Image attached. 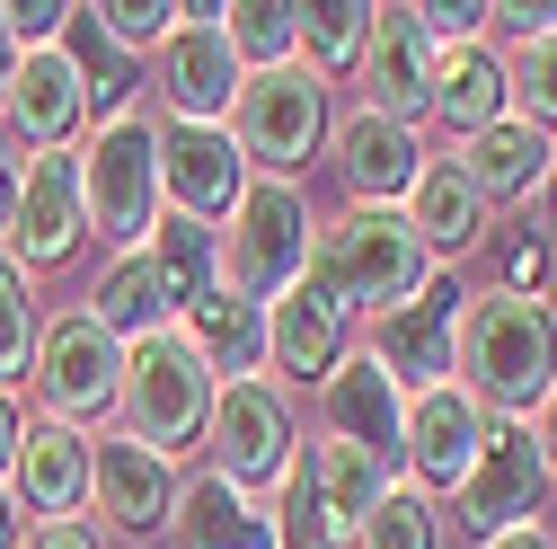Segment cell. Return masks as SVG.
<instances>
[{"label":"cell","mask_w":557,"mask_h":549,"mask_svg":"<svg viewBox=\"0 0 557 549\" xmlns=\"http://www.w3.org/2000/svg\"><path fill=\"white\" fill-rule=\"evenodd\" d=\"M169 549H274V514L248 488H231L222 469H195V478H177Z\"/></svg>","instance_id":"cell-23"},{"label":"cell","mask_w":557,"mask_h":549,"mask_svg":"<svg viewBox=\"0 0 557 549\" xmlns=\"http://www.w3.org/2000/svg\"><path fill=\"white\" fill-rule=\"evenodd\" d=\"M27 426H36V417H27V399H18V390H0V488H10V469H18Z\"/></svg>","instance_id":"cell-38"},{"label":"cell","mask_w":557,"mask_h":549,"mask_svg":"<svg viewBox=\"0 0 557 549\" xmlns=\"http://www.w3.org/2000/svg\"><path fill=\"white\" fill-rule=\"evenodd\" d=\"M10 204H18V160H0V231H10Z\"/></svg>","instance_id":"cell-43"},{"label":"cell","mask_w":557,"mask_h":549,"mask_svg":"<svg viewBox=\"0 0 557 549\" xmlns=\"http://www.w3.org/2000/svg\"><path fill=\"white\" fill-rule=\"evenodd\" d=\"M478 443H486V407L460 381L416 390L407 399V426H398V478L443 505V497H460V478L478 469Z\"/></svg>","instance_id":"cell-12"},{"label":"cell","mask_w":557,"mask_h":549,"mask_svg":"<svg viewBox=\"0 0 557 549\" xmlns=\"http://www.w3.org/2000/svg\"><path fill=\"white\" fill-rule=\"evenodd\" d=\"M327 160H336V178H345V204H407V186L425 178V133H407V124H389V115H336L327 124Z\"/></svg>","instance_id":"cell-18"},{"label":"cell","mask_w":557,"mask_h":549,"mask_svg":"<svg viewBox=\"0 0 557 549\" xmlns=\"http://www.w3.org/2000/svg\"><path fill=\"white\" fill-rule=\"evenodd\" d=\"M540 204H548V222H557V160H548V195H540Z\"/></svg>","instance_id":"cell-44"},{"label":"cell","mask_w":557,"mask_h":549,"mask_svg":"<svg viewBox=\"0 0 557 549\" xmlns=\"http://www.w3.org/2000/svg\"><path fill=\"white\" fill-rule=\"evenodd\" d=\"M222 222H231V231H213V284L222 293H239V302L265 310V302H284L301 274H310L319 213H310V195L293 178H248Z\"/></svg>","instance_id":"cell-3"},{"label":"cell","mask_w":557,"mask_h":549,"mask_svg":"<svg viewBox=\"0 0 557 549\" xmlns=\"http://www.w3.org/2000/svg\"><path fill=\"white\" fill-rule=\"evenodd\" d=\"M363 115H389V124H425L434 115V45L416 27V10H372V36H363Z\"/></svg>","instance_id":"cell-16"},{"label":"cell","mask_w":557,"mask_h":549,"mask_svg":"<svg viewBox=\"0 0 557 549\" xmlns=\"http://www.w3.org/2000/svg\"><path fill=\"white\" fill-rule=\"evenodd\" d=\"M257 169L239 160L231 124H160V213H186L213 231Z\"/></svg>","instance_id":"cell-15"},{"label":"cell","mask_w":557,"mask_h":549,"mask_svg":"<svg viewBox=\"0 0 557 549\" xmlns=\"http://www.w3.org/2000/svg\"><path fill=\"white\" fill-rule=\"evenodd\" d=\"M89 27H98L115 53H160L169 27H177V10H169V0H98Z\"/></svg>","instance_id":"cell-35"},{"label":"cell","mask_w":557,"mask_h":549,"mask_svg":"<svg viewBox=\"0 0 557 549\" xmlns=\"http://www.w3.org/2000/svg\"><path fill=\"white\" fill-rule=\"evenodd\" d=\"M310 478H319V505H327L336 540L355 549V532H363V523H372V505L389 497V461H372V452H355V443L319 435V443H310Z\"/></svg>","instance_id":"cell-28"},{"label":"cell","mask_w":557,"mask_h":549,"mask_svg":"<svg viewBox=\"0 0 557 549\" xmlns=\"http://www.w3.org/2000/svg\"><path fill=\"white\" fill-rule=\"evenodd\" d=\"M213 399H222V381H213V364L186 346V328H160V337H143V346H124L115 407H124V435L151 443L160 461L203 452V435H213Z\"/></svg>","instance_id":"cell-4"},{"label":"cell","mask_w":557,"mask_h":549,"mask_svg":"<svg viewBox=\"0 0 557 549\" xmlns=\"http://www.w3.org/2000/svg\"><path fill=\"white\" fill-rule=\"evenodd\" d=\"M18 532H27V523H18V497L0 488V549H18Z\"/></svg>","instance_id":"cell-42"},{"label":"cell","mask_w":557,"mask_h":549,"mask_svg":"<svg viewBox=\"0 0 557 549\" xmlns=\"http://www.w3.org/2000/svg\"><path fill=\"white\" fill-rule=\"evenodd\" d=\"M451 381L486 407V417L531 426V417H540V399L557 390V310L531 302V293H505V284L469 293Z\"/></svg>","instance_id":"cell-1"},{"label":"cell","mask_w":557,"mask_h":549,"mask_svg":"<svg viewBox=\"0 0 557 549\" xmlns=\"http://www.w3.org/2000/svg\"><path fill=\"white\" fill-rule=\"evenodd\" d=\"M177 328H186V346L213 364V381H257L265 373V310L257 302H239V293H203V302H186L177 310Z\"/></svg>","instance_id":"cell-27"},{"label":"cell","mask_w":557,"mask_h":549,"mask_svg":"<svg viewBox=\"0 0 557 549\" xmlns=\"http://www.w3.org/2000/svg\"><path fill=\"white\" fill-rule=\"evenodd\" d=\"M81 115H89V89H81L72 45H36V53H18L10 98H0V124H10V143H27V160H36V151H72Z\"/></svg>","instance_id":"cell-17"},{"label":"cell","mask_w":557,"mask_h":549,"mask_svg":"<svg viewBox=\"0 0 557 549\" xmlns=\"http://www.w3.org/2000/svg\"><path fill=\"white\" fill-rule=\"evenodd\" d=\"M327 124H336L327 81L301 72V62H274V72H248V89L231 107V143H239V160L257 178H293L301 186V169L327 151Z\"/></svg>","instance_id":"cell-6"},{"label":"cell","mask_w":557,"mask_h":549,"mask_svg":"<svg viewBox=\"0 0 557 549\" xmlns=\"http://www.w3.org/2000/svg\"><path fill=\"white\" fill-rule=\"evenodd\" d=\"M540 284H548V231L540 222H513L505 231V293H531L540 302Z\"/></svg>","instance_id":"cell-36"},{"label":"cell","mask_w":557,"mask_h":549,"mask_svg":"<svg viewBox=\"0 0 557 549\" xmlns=\"http://www.w3.org/2000/svg\"><path fill=\"white\" fill-rule=\"evenodd\" d=\"M143 248H151V266H160V284H169V302H177V310L213 293V231H203V222H186V213H160Z\"/></svg>","instance_id":"cell-30"},{"label":"cell","mask_w":557,"mask_h":549,"mask_svg":"<svg viewBox=\"0 0 557 549\" xmlns=\"http://www.w3.org/2000/svg\"><path fill=\"white\" fill-rule=\"evenodd\" d=\"M89 505H98V532H124V540L169 532V514H177V461H160L151 443H133L124 426L89 435Z\"/></svg>","instance_id":"cell-14"},{"label":"cell","mask_w":557,"mask_h":549,"mask_svg":"<svg viewBox=\"0 0 557 549\" xmlns=\"http://www.w3.org/2000/svg\"><path fill=\"white\" fill-rule=\"evenodd\" d=\"M151 72H160L169 124H231V107H239V89H248V62L231 53L213 0H203V10H177L169 45L151 53Z\"/></svg>","instance_id":"cell-9"},{"label":"cell","mask_w":557,"mask_h":549,"mask_svg":"<svg viewBox=\"0 0 557 549\" xmlns=\"http://www.w3.org/2000/svg\"><path fill=\"white\" fill-rule=\"evenodd\" d=\"M81 240H89L81 151H36V160H18V204H10V231H0V257H18V266L36 274V266H62Z\"/></svg>","instance_id":"cell-13"},{"label":"cell","mask_w":557,"mask_h":549,"mask_svg":"<svg viewBox=\"0 0 557 549\" xmlns=\"http://www.w3.org/2000/svg\"><path fill=\"white\" fill-rule=\"evenodd\" d=\"M548 160H557L548 133H540V124H522V115H505V124L469 133L451 169L469 178V195L486 204V213H513V204H540V195H548Z\"/></svg>","instance_id":"cell-19"},{"label":"cell","mask_w":557,"mask_h":549,"mask_svg":"<svg viewBox=\"0 0 557 549\" xmlns=\"http://www.w3.org/2000/svg\"><path fill=\"white\" fill-rule=\"evenodd\" d=\"M513 115V89H505V53L496 45H443L434 53V124L443 133H486Z\"/></svg>","instance_id":"cell-25"},{"label":"cell","mask_w":557,"mask_h":549,"mask_svg":"<svg viewBox=\"0 0 557 549\" xmlns=\"http://www.w3.org/2000/svg\"><path fill=\"white\" fill-rule=\"evenodd\" d=\"M434 274L443 266L425 257V240L407 231V213H389V204H345V213H327L310 231V274L301 284L327 293L345 319H381V310L416 302Z\"/></svg>","instance_id":"cell-2"},{"label":"cell","mask_w":557,"mask_h":549,"mask_svg":"<svg viewBox=\"0 0 557 549\" xmlns=\"http://www.w3.org/2000/svg\"><path fill=\"white\" fill-rule=\"evenodd\" d=\"M36 399H45V417L53 426H98L107 407H115V390H124V346L89 319V310H53L45 319V337H36Z\"/></svg>","instance_id":"cell-8"},{"label":"cell","mask_w":557,"mask_h":549,"mask_svg":"<svg viewBox=\"0 0 557 549\" xmlns=\"http://www.w3.org/2000/svg\"><path fill=\"white\" fill-rule=\"evenodd\" d=\"M345 364V310L327 302V293H310V284H293L284 302H265V373H274V390H319L327 373Z\"/></svg>","instance_id":"cell-22"},{"label":"cell","mask_w":557,"mask_h":549,"mask_svg":"<svg viewBox=\"0 0 557 549\" xmlns=\"http://www.w3.org/2000/svg\"><path fill=\"white\" fill-rule=\"evenodd\" d=\"M293 399L274 390L265 373L257 381H222V399H213V435H203V469H222L231 488H274V478H284V461H293Z\"/></svg>","instance_id":"cell-10"},{"label":"cell","mask_w":557,"mask_h":549,"mask_svg":"<svg viewBox=\"0 0 557 549\" xmlns=\"http://www.w3.org/2000/svg\"><path fill=\"white\" fill-rule=\"evenodd\" d=\"M505 89H513V115H522V124H540L548 143H557V36L513 45V62H505Z\"/></svg>","instance_id":"cell-34"},{"label":"cell","mask_w":557,"mask_h":549,"mask_svg":"<svg viewBox=\"0 0 557 549\" xmlns=\"http://www.w3.org/2000/svg\"><path fill=\"white\" fill-rule=\"evenodd\" d=\"M319 417L336 443H355L372 461H398V426H407V390L372 364V355H345L327 381H319Z\"/></svg>","instance_id":"cell-20"},{"label":"cell","mask_w":557,"mask_h":549,"mask_svg":"<svg viewBox=\"0 0 557 549\" xmlns=\"http://www.w3.org/2000/svg\"><path fill=\"white\" fill-rule=\"evenodd\" d=\"M18 549H107V532L98 523H27Z\"/></svg>","instance_id":"cell-37"},{"label":"cell","mask_w":557,"mask_h":549,"mask_svg":"<svg viewBox=\"0 0 557 549\" xmlns=\"http://www.w3.org/2000/svg\"><path fill=\"white\" fill-rule=\"evenodd\" d=\"M355 549H443V505L425 488H407V478H389V497L372 505V523L355 532Z\"/></svg>","instance_id":"cell-33"},{"label":"cell","mask_w":557,"mask_h":549,"mask_svg":"<svg viewBox=\"0 0 557 549\" xmlns=\"http://www.w3.org/2000/svg\"><path fill=\"white\" fill-rule=\"evenodd\" d=\"M10 72H18V36H10V10H0V98H10Z\"/></svg>","instance_id":"cell-41"},{"label":"cell","mask_w":557,"mask_h":549,"mask_svg":"<svg viewBox=\"0 0 557 549\" xmlns=\"http://www.w3.org/2000/svg\"><path fill=\"white\" fill-rule=\"evenodd\" d=\"M363 36H372V0H310L293 62H301V72H319V81H345V72L363 62Z\"/></svg>","instance_id":"cell-29"},{"label":"cell","mask_w":557,"mask_h":549,"mask_svg":"<svg viewBox=\"0 0 557 549\" xmlns=\"http://www.w3.org/2000/svg\"><path fill=\"white\" fill-rule=\"evenodd\" d=\"M115 346H143V337H160V328H177V302H169V284H160V266H151V248H115L107 266H98V284H89V302H81Z\"/></svg>","instance_id":"cell-24"},{"label":"cell","mask_w":557,"mask_h":549,"mask_svg":"<svg viewBox=\"0 0 557 549\" xmlns=\"http://www.w3.org/2000/svg\"><path fill=\"white\" fill-rule=\"evenodd\" d=\"M398 213H407V231H416V240H425V257H434V266H451V257H469V248L486 240V204L469 195V178H460L451 160H425V178L407 186Z\"/></svg>","instance_id":"cell-26"},{"label":"cell","mask_w":557,"mask_h":549,"mask_svg":"<svg viewBox=\"0 0 557 549\" xmlns=\"http://www.w3.org/2000/svg\"><path fill=\"white\" fill-rule=\"evenodd\" d=\"M531 435H540V452H548V478H557V390L540 399V417H531Z\"/></svg>","instance_id":"cell-39"},{"label":"cell","mask_w":557,"mask_h":549,"mask_svg":"<svg viewBox=\"0 0 557 549\" xmlns=\"http://www.w3.org/2000/svg\"><path fill=\"white\" fill-rule=\"evenodd\" d=\"M81 204H89V240H107V257L151 240L160 222V115L151 107L98 115L81 151Z\"/></svg>","instance_id":"cell-5"},{"label":"cell","mask_w":557,"mask_h":549,"mask_svg":"<svg viewBox=\"0 0 557 549\" xmlns=\"http://www.w3.org/2000/svg\"><path fill=\"white\" fill-rule=\"evenodd\" d=\"M548 488L557 478H548L540 435L513 426V417H486V443H478V469L460 478V497H451V523L469 540H505V532H522L548 505Z\"/></svg>","instance_id":"cell-7"},{"label":"cell","mask_w":557,"mask_h":549,"mask_svg":"<svg viewBox=\"0 0 557 549\" xmlns=\"http://www.w3.org/2000/svg\"><path fill=\"white\" fill-rule=\"evenodd\" d=\"M460 310H469V293L451 284V274H434L416 302H398V310H381L372 319V364L416 399V390H443L451 381V364H460Z\"/></svg>","instance_id":"cell-11"},{"label":"cell","mask_w":557,"mask_h":549,"mask_svg":"<svg viewBox=\"0 0 557 549\" xmlns=\"http://www.w3.org/2000/svg\"><path fill=\"white\" fill-rule=\"evenodd\" d=\"M222 36H231V53L248 72H274V62H293V45H301V10L293 0H239V10H222Z\"/></svg>","instance_id":"cell-31"},{"label":"cell","mask_w":557,"mask_h":549,"mask_svg":"<svg viewBox=\"0 0 557 549\" xmlns=\"http://www.w3.org/2000/svg\"><path fill=\"white\" fill-rule=\"evenodd\" d=\"M10 497L27 505V523H81V505H89V435L36 417L27 443H18V469H10Z\"/></svg>","instance_id":"cell-21"},{"label":"cell","mask_w":557,"mask_h":549,"mask_svg":"<svg viewBox=\"0 0 557 549\" xmlns=\"http://www.w3.org/2000/svg\"><path fill=\"white\" fill-rule=\"evenodd\" d=\"M36 337H45V310H36V284L18 257H0V390H18L36 373Z\"/></svg>","instance_id":"cell-32"},{"label":"cell","mask_w":557,"mask_h":549,"mask_svg":"<svg viewBox=\"0 0 557 549\" xmlns=\"http://www.w3.org/2000/svg\"><path fill=\"white\" fill-rule=\"evenodd\" d=\"M478 549H557V532H540V523H522V532H505V540H478Z\"/></svg>","instance_id":"cell-40"}]
</instances>
